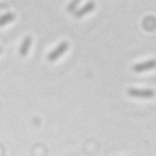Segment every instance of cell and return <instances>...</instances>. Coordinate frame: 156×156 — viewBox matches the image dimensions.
I'll use <instances>...</instances> for the list:
<instances>
[{"label":"cell","instance_id":"6da1fadb","mask_svg":"<svg viewBox=\"0 0 156 156\" xmlns=\"http://www.w3.org/2000/svg\"><path fill=\"white\" fill-rule=\"evenodd\" d=\"M128 94L134 98H152L155 95V91L151 89H128Z\"/></svg>","mask_w":156,"mask_h":156},{"label":"cell","instance_id":"7a4b0ae2","mask_svg":"<svg viewBox=\"0 0 156 156\" xmlns=\"http://www.w3.org/2000/svg\"><path fill=\"white\" fill-rule=\"evenodd\" d=\"M67 49H68V44H67L66 41L61 43L56 49H54V51H51V52L49 54L48 60H49V61H55V60H57L63 52H66Z\"/></svg>","mask_w":156,"mask_h":156},{"label":"cell","instance_id":"3957f363","mask_svg":"<svg viewBox=\"0 0 156 156\" xmlns=\"http://www.w3.org/2000/svg\"><path fill=\"white\" fill-rule=\"evenodd\" d=\"M155 67H156V60H150V61H146V62H141V63L134 65L133 69L135 72H145V71L152 69Z\"/></svg>","mask_w":156,"mask_h":156},{"label":"cell","instance_id":"277c9868","mask_svg":"<svg viewBox=\"0 0 156 156\" xmlns=\"http://www.w3.org/2000/svg\"><path fill=\"white\" fill-rule=\"evenodd\" d=\"M94 7H95V4H94V2H88V4H85V5H84L82 9L77 10V11L74 12V15H76V17H77V18L83 17L84 15L89 13L90 11H93V10H94Z\"/></svg>","mask_w":156,"mask_h":156},{"label":"cell","instance_id":"5b68a950","mask_svg":"<svg viewBox=\"0 0 156 156\" xmlns=\"http://www.w3.org/2000/svg\"><path fill=\"white\" fill-rule=\"evenodd\" d=\"M30 43H32V39H30L29 37L24 38V40H23V43H22V45H21V49H20V54H21V56H24V55H27V52H28V49H29V45H30Z\"/></svg>","mask_w":156,"mask_h":156},{"label":"cell","instance_id":"8992f818","mask_svg":"<svg viewBox=\"0 0 156 156\" xmlns=\"http://www.w3.org/2000/svg\"><path fill=\"white\" fill-rule=\"evenodd\" d=\"M13 18H15V15L13 13H11V12L5 13L4 16L0 17V26H5L6 23H10L11 21H13Z\"/></svg>","mask_w":156,"mask_h":156},{"label":"cell","instance_id":"52a82bcc","mask_svg":"<svg viewBox=\"0 0 156 156\" xmlns=\"http://www.w3.org/2000/svg\"><path fill=\"white\" fill-rule=\"evenodd\" d=\"M80 0H73L69 5H68V7H67V10H68V12H76L77 10H76V7H77V5H78V2H79Z\"/></svg>","mask_w":156,"mask_h":156},{"label":"cell","instance_id":"ba28073f","mask_svg":"<svg viewBox=\"0 0 156 156\" xmlns=\"http://www.w3.org/2000/svg\"><path fill=\"white\" fill-rule=\"evenodd\" d=\"M0 52H1V49H0Z\"/></svg>","mask_w":156,"mask_h":156}]
</instances>
